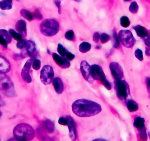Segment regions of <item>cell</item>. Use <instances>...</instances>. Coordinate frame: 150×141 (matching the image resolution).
Returning <instances> with one entry per match:
<instances>
[{"label":"cell","mask_w":150,"mask_h":141,"mask_svg":"<svg viewBox=\"0 0 150 141\" xmlns=\"http://www.w3.org/2000/svg\"><path fill=\"white\" fill-rule=\"evenodd\" d=\"M72 107L73 112L80 117L95 116L99 114L102 110L100 104L86 99L76 100L73 103Z\"/></svg>","instance_id":"1"},{"label":"cell","mask_w":150,"mask_h":141,"mask_svg":"<svg viewBox=\"0 0 150 141\" xmlns=\"http://www.w3.org/2000/svg\"><path fill=\"white\" fill-rule=\"evenodd\" d=\"M13 136L16 140H31L35 136L34 129L28 124L21 123L15 127L13 129Z\"/></svg>","instance_id":"2"},{"label":"cell","mask_w":150,"mask_h":141,"mask_svg":"<svg viewBox=\"0 0 150 141\" xmlns=\"http://www.w3.org/2000/svg\"><path fill=\"white\" fill-rule=\"evenodd\" d=\"M40 30L41 33L45 36L48 37L54 36L59 31V24L55 19H47L40 24Z\"/></svg>","instance_id":"3"},{"label":"cell","mask_w":150,"mask_h":141,"mask_svg":"<svg viewBox=\"0 0 150 141\" xmlns=\"http://www.w3.org/2000/svg\"><path fill=\"white\" fill-rule=\"evenodd\" d=\"M0 91L8 97H14L16 95L14 83L6 74H0Z\"/></svg>","instance_id":"4"},{"label":"cell","mask_w":150,"mask_h":141,"mask_svg":"<svg viewBox=\"0 0 150 141\" xmlns=\"http://www.w3.org/2000/svg\"><path fill=\"white\" fill-rule=\"evenodd\" d=\"M119 40L122 45L127 48L133 47L136 43V40L132 32L128 30H121L118 34Z\"/></svg>","instance_id":"5"},{"label":"cell","mask_w":150,"mask_h":141,"mask_svg":"<svg viewBox=\"0 0 150 141\" xmlns=\"http://www.w3.org/2000/svg\"><path fill=\"white\" fill-rule=\"evenodd\" d=\"M115 88L118 98L122 102H126L129 95V87L127 82L122 79L116 80Z\"/></svg>","instance_id":"6"},{"label":"cell","mask_w":150,"mask_h":141,"mask_svg":"<svg viewBox=\"0 0 150 141\" xmlns=\"http://www.w3.org/2000/svg\"><path fill=\"white\" fill-rule=\"evenodd\" d=\"M54 77L53 69L50 65H45L40 72V79L41 82L45 85H49L53 81Z\"/></svg>","instance_id":"7"},{"label":"cell","mask_w":150,"mask_h":141,"mask_svg":"<svg viewBox=\"0 0 150 141\" xmlns=\"http://www.w3.org/2000/svg\"><path fill=\"white\" fill-rule=\"evenodd\" d=\"M80 70L85 79L91 84L93 82V79L91 75V66L86 61L81 62L80 64Z\"/></svg>","instance_id":"8"},{"label":"cell","mask_w":150,"mask_h":141,"mask_svg":"<svg viewBox=\"0 0 150 141\" xmlns=\"http://www.w3.org/2000/svg\"><path fill=\"white\" fill-rule=\"evenodd\" d=\"M91 75L93 79L100 81L101 82L106 79L102 68L97 64H93L91 66Z\"/></svg>","instance_id":"9"},{"label":"cell","mask_w":150,"mask_h":141,"mask_svg":"<svg viewBox=\"0 0 150 141\" xmlns=\"http://www.w3.org/2000/svg\"><path fill=\"white\" fill-rule=\"evenodd\" d=\"M109 67L112 75L115 80L122 79L123 77L124 73L121 66L118 63L112 62L110 64Z\"/></svg>","instance_id":"10"},{"label":"cell","mask_w":150,"mask_h":141,"mask_svg":"<svg viewBox=\"0 0 150 141\" xmlns=\"http://www.w3.org/2000/svg\"><path fill=\"white\" fill-rule=\"evenodd\" d=\"M32 64V59H29L27 61L23 67L21 71V76L23 79L27 83H30L32 78L30 74V70Z\"/></svg>","instance_id":"11"},{"label":"cell","mask_w":150,"mask_h":141,"mask_svg":"<svg viewBox=\"0 0 150 141\" xmlns=\"http://www.w3.org/2000/svg\"><path fill=\"white\" fill-rule=\"evenodd\" d=\"M66 118L68 121L67 126L69 129V137L72 140H76L77 134L74 120L71 116H67Z\"/></svg>","instance_id":"12"},{"label":"cell","mask_w":150,"mask_h":141,"mask_svg":"<svg viewBox=\"0 0 150 141\" xmlns=\"http://www.w3.org/2000/svg\"><path fill=\"white\" fill-rule=\"evenodd\" d=\"M52 57L54 61L59 66L63 69H67L70 66V63L68 60L65 58L61 57L56 53L52 54Z\"/></svg>","instance_id":"13"},{"label":"cell","mask_w":150,"mask_h":141,"mask_svg":"<svg viewBox=\"0 0 150 141\" xmlns=\"http://www.w3.org/2000/svg\"><path fill=\"white\" fill-rule=\"evenodd\" d=\"M11 69L10 63L4 57L0 55V74H6Z\"/></svg>","instance_id":"14"},{"label":"cell","mask_w":150,"mask_h":141,"mask_svg":"<svg viewBox=\"0 0 150 141\" xmlns=\"http://www.w3.org/2000/svg\"><path fill=\"white\" fill-rule=\"evenodd\" d=\"M25 48L27 54L31 57H35L37 54V48L35 42L32 41H26Z\"/></svg>","instance_id":"15"},{"label":"cell","mask_w":150,"mask_h":141,"mask_svg":"<svg viewBox=\"0 0 150 141\" xmlns=\"http://www.w3.org/2000/svg\"><path fill=\"white\" fill-rule=\"evenodd\" d=\"M16 28L18 33L21 34L23 37H25L27 35L26 24L24 20L23 19L18 20L16 24Z\"/></svg>","instance_id":"16"},{"label":"cell","mask_w":150,"mask_h":141,"mask_svg":"<svg viewBox=\"0 0 150 141\" xmlns=\"http://www.w3.org/2000/svg\"><path fill=\"white\" fill-rule=\"evenodd\" d=\"M53 85L57 94H62L64 90V84L63 82L59 77H55L53 80Z\"/></svg>","instance_id":"17"},{"label":"cell","mask_w":150,"mask_h":141,"mask_svg":"<svg viewBox=\"0 0 150 141\" xmlns=\"http://www.w3.org/2000/svg\"><path fill=\"white\" fill-rule=\"evenodd\" d=\"M132 28L135 31L138 37L144 38L148 36V31L146 28L140 25L133 26Z\"/></svg>","instance_id":"18"},{"label":"cell","mask_w":150,"mask_h":141,"mask_svg":"<svg viewBox=\"0 0 150 141\" xmlns=\"http://www.w3.org/2000/svg\"><path fill=\"white\" fill-rule=\"evenodd\" d=\"M134 126L137 130L140 131L145 127V120L143 118L136 117L134 119Z\"/></svg>","instance_id":"19"},{"label":"cell","mask_w":150,"mask_h":141,"mask_svg":"<svg viewBox=\"0 0 150 141\" xmlns=\"http://www.w3.org/2000/svg\"><path fill=\"white\" fill-rule=\"evenodd\" d=\"M127 106L128 110L131 112L137 111L139 109L137 104L132 100H129L127 102Z\"/></svg>","instance_id":"20"},{"label":"cell","mask_w":150,"mask_h":141,"mask_svg":"<svg viewBox=\"0 0 150 141\" xmlns=\"http://www.w3.org/2000/svg\"><path fill=\"white\" fill-rule=\"evenodd\" d=\"M13 2L10 0H4L0 2V8L2 10H10L12 8Z\"/></svg>","instance_id":"21"},{"label":"cell","mask_w":150,"mask_h":141,"mask_svg":"<svg viewBox=\"0 0 150 141\" xmlns=\"http://www.w3.org/2000/svg\"><path fill=\"white\" fill-rule=\"evenodd\" d=\"M44 125L47 132L52 133L54 132V125L52 121L49 119H47L44 121Z\"/></svg>","instance_id":"22"},{"label":"cell","mask_w":150,"mask_h":141,"mask_svg":"<svg viewBox=\"0 0 150 141\" xmlns=\"http://www.w3.org/2000/svg\"><path fill=\"white\" fill-rule=\"evenodd\" d=\"M0 36H1L3 39L6 40L8 44H10L11 42L12 39L9 32L4 29H0Z\"/></svg>","instance_id":"23"},{"label":"cell","mask_w":150,"mask_h":141,"mask_svg":"<svg viewBox=\"0 0 150 141\" xmlns=\"http://www.w3.org/2000/svg\"><path fill=\"white\" fill-rule=\"evenodd\" d=\"M91 45L88 42H83L79 46V50L82 53H86L91 49Z\"/></svg>","instance_id":"24"},{"label":"cell","mask_w":150,"mask_h":141,"mask_svg":"<svg viewBox=\"0 0 150 141\" xmlns=\"http://www.w3.org/2000/svg\"><path fill=\"white\" fill-rule=\"evenodd\" d=\"M20 14L22 16L29 21H32L33 19V14L27 10L24 9L21 10L20 11Z\"/></svg>","instance_id":"25"},{"label":"cell","mask_w":150,"mask_h":141,"mask_svg":"<svg viewBox=\"0 0 150 141\" xmlns=\"http://www.w3.org/2000/svg\"><path fill=\"white\" fill-rule=\"evenodd\" d=\"M9 33L11 37H12L14 39L17 41H19L23 39H22L23 36L18 33L16 32V31H14L13 29H9Z\"/></svg>","instance_id":"26"},{"label":"cell","mask_w":150,"mask_h":141,"mask_svg":"<svg viewBox=\"0 0 150 141\" xmlns=\"http://www.w3.org/2000/svg\"><path fill=\"white\" fill-rule=\"evenodd\" d=\"M120 24L122 27L127 28L130 24V21L129 19L126 16H122L120 18Z\"/></svg>","instance_id":"27"},{"label":"cell","mask_w":150,"mask_h":141,"mask_svg":"<svg viewBox=\"0 0 150 141\" xmlns=\"http://www.w3.org/2000/svg\"><path fill=\"white\" fill-rule=\"evenodd\" d=\"M112 41V46L114 48H118L120 47V42L116 32H114L113 34Z\"/></svg>","instance_id":"28"},{"label":"cell","mask_w":150,"mask_h":141,"mask_svg":"<svg viewBox=\"0 0 150 141\" xmlns=\"http://www.w3.org/2000/svg\"><path fill=\"white\" fill-rule=\"evenodd\" d=\"M139 9V6L136 1L131 3L129 7V11L132 14H135L137 13Z\"/></svg>","instance_id":"29"},{"label":"cell","mask_w":150,"mask_h":141,"mask_svg":"<svg viewBox=\"0 0 150 141\" xmlns=\"http://www.w3.org/2000/svg\"><path fill=\"white\" fill-rule=\"evenodd\" d=\"M57 51L60 55L62 57H64L67 55V51L66 49L61 44L59 43L57 47Z\"/></svg>","instance_id":"30"},{"label":"cell","mask_w":150,"mask_h":141,"mask_svg":"<svg viewBox=\"0 0 150 141\" xmlns=\"http://www.w3.org/2000/svg\"><path fill=\"white\" fill-rule=\"evenodd\" d=\"M135 56L139 61L142 62L144 60L143 52L141 49H137L135 51Z\"/></svg>","instance_id":"31"},{"label":"cell","mask_w":150,"mask_h":141,"mask_svg":"<svg viewBox=\"0 0 150 141\" xmlns=\"http://www.w3.org/2000/svg\"><path fill=\"white\" fill-rule=\"evenodd\" d=\"M74 32L73 30H69L66 33L65 38L68 40H74Z\"/></svg>","instance_id":"32"},{"label":"cell","mask_w":150,"mask_h":141,"mask_svg":"<svg viewBox=\"0 0 150 141\" xmlns=\"http://www.w3.org/2000/svg\"><path fill=\"white\" fill-rule=\"evenodd\" d=\"M110 36L106 33H102L100 36V42L102 44L106 43L110 40Z\"/></svg>","instance_id":"33"},{"label":"cell","mask_w":150,"mask_h":141,"mask_svg":"<svg viewBox=\"0 0 150 141\" xmlns=\"http://www.w3.org/2000/svg\"><path fill=\"white\" fill-rule=\"evenodd\" d=\"M41 67V62L38 59H36L33 63L32 67L35 70H39Z\"/></svg>","instance_id":"34"},{"label":"cell","mask_w":150,"mask_h":141,"mask_svg":"<svg viewBox=\"0 0 150 141\" xmlns=\"http://www.w3.org/2000/svg\"><path fill=\"white\" fill-rule=\"evenodd\" d=\"M139 132V136L140 138L143 140H146L148 139V136H147V132H146V128L144 127L142 130H140Z\"/></svg>","instance_id":"35"},{"label":"cell","mask_w":150,"mask_h":141,"mask_svg":"<svg viewBox=\"0 0 150 141\" xmlns=\"http://www.w3.org/2000/svg\"><path fill=\"white\" fill-rule=\"evenodd\" d=\"M26 41L24 39H22L21 40L18 41L16 47L19 49H22L25 48Z\"/></svg>","instance_id":"36"},{"label":"cell","mask_w":150,"mask_h":141,"mask_svg":"<svg viewBox=\"0 0 150 141\" xmlns=\"http://www.w3.org/2000/svg\"><path fill=\"white\" fill-rule=\"evenodd\" d=\"M33 18L36 19H39V20H40L43 18V16H42L41 13L40 12L39 10L38 9H37L36 11L33 14Z\"/></svg>","instance_id":"37"},{"label":"cell","mask_w":150,"mask_h":141,"mask_svg":"<svg viewBox=\"0 0 150 141\" xmlns=\"http://www.w3.org/2000/svg\"><path fill=\"white\" fill-rule=\"evenodd\" d=\"M101 83L107 89H108V90H111V89H112V86H111V84L109 83V82L106 79L101 82Z\"/></svg>","instance_id":"38"},{"label":"cell","mask_w":150,"mask_h":141,"mask_svg":"<svg viewBox=\"0 0 150 141\" xmlns=\"http://www.w3.org/2000/svg\"><path fill=\"white\" fill-rule=\"evenodd\" d=\"M100 39V35L99 33L96 32L94 33L93 35V41L95 43H98Z\"/></svg>","instance_id":"39"},{"label":"cell","mask_w":150,"mask_h":141,"mask_svg":"<svg viewBox=\"0 0 150 141\" xmlns=\"http://www.w3.org/2000/svg\"><path fill=\"white\" fill-rule=\"evenodd\" d=\"M59 123L62 125H67L68 121L67 118L65 119L63 117H61L59 119Z\"/></svg>","instance_id":"40"},{"label":"cell","mask_w":150,"mask_h":141,"mask_svg":"<svg viewBox=\"0 0 150 141\" xmlns=\"http://www.w3.org/2000/svg\"><path fill=\"white\" fill-rule=\"evenodd\" d=\"M0 44L3 46L4 48H7L8 47V43L5 39L1 36H0Z\"/></svg>","instance_id":"41"},{"label":"cell","mask_w":150,"mask_h":141,"mask_svg":"<svg viewBox=\"0 0 150 141\" xmlns=\"http://www.w3.org/2000/svg\"><path fill=\"white\" fill-rule=\"evenodd\" d=\"M54 4L57 6L59 10V13L61 14L62 13L61 6V1H54Z\"/></svg>","instance_id":"42"},{"label":"cell","mask_w":150,"mask_h":141,"mask_svg":"<svg viewBox=\"0 0 150 141\" xmlns=\"http://www.w3.org/2000/svg\"><path fill=\"white\" fill-rule=\"evenodd\" d=\"M144 44L146 46L150 48V36H147V37L144 38Z\"/></svg>","instance_id":"43"},{"label":"cell","mask_w":150,"mask_h":141,"mask_svg":"<svg viewBox=\"0 0 150 141\" xmlns=\"http://www.w3.org/2000/svg\"><path fill=\"white\" fill-rule=\"evenodd\" d=\"M66 55H67L68 60H69V61H72V60H74V58L75 57L74 55L73 54L70 52H67Z\"/></svg>","instance_id":"44"},{"label":"cell","mask_w":150,"mask_h":141,"mask_svg":"<svg viewBox=\"0 0 150 141\" xmlns=\"http://www.w3.org/2000/svg\"><path fill=\"white\" fill-rule=\"evenodd\" d=\"M146 85H147V89L149 91L150 90V77H146Z\"/></svg>","instance_id":"45"},{"label":"cell","mask_w":150,"mask_h":141,"mask_svg":"<svg viewBox=\"0 0 150 141\" xmlns=\"http://www.w3.org/2000/svg\"><path fill=\"white\" fill-rule=\"evenodd\" d=\"M5 104V102L3 98L0 95V107L4 106Z\"/></svg>","instance_id":"46"},{"label":"cell","mask_w":150,"mask_h":141,"mask_svg":"<svg viewBox=\"0 0 150 141\" xmlns=\"http://www.w3.org/2000/svg\"><path fill=\"white\" fill-rule=\"evenodd\" d=\"M145 54L148 57H150V48H146Z\"/></svg>","instance_id":"47"},{"label":"cell","mask_w":150,"mask_h":141,"mask_svg":"<svg viewBox=\"0 0 150 141\" xmlns=\"http://www.w3.org/2000/svg\"><path fill=\"white\" fill-rule=\"evenodd\" d=\"M95 48L97 49H101V47L100 46H97L95 47Z\"/></svg>","instance_id":"48"},{"label":"cell","mask_w":150,"mask_h":141,"mask_svg":"<svg viewBox=\"0 0 150 141\" xmlns=\"http://www.w3.org/2000/svg\"><path fill=\"white\" fill-rule=\"evenodd\" d=\"M102 140V141H104L105 140H103V139H96V140Z\"/></svg>","instance_id":"49"},{"label":"cell","mask_w":150,"mask_h":141,"mask_svg":"<svg viewBox=\"0 0 150 141\" xmlns=\"http://www.w3.org/2000/svg\"><path fill=\"white\" fill-rule=\"evenodd\" d=\"M2 116V112L0 111V119L1 118Z\"/></svg>","instance_id":"50"},{"label":"cell","mask_w":150,"mask_h":141,"mask_svg":"<svg viewBox=\"0 0 150 141\" xmlns=\"http://www.w3.org/2000/svg\"><path fill=\"white\" fill-rule=\"evenodd\" d=\"M149 138L150 139V132H149Z\"/></svg>","instance_id":"51"}]
</instances>
